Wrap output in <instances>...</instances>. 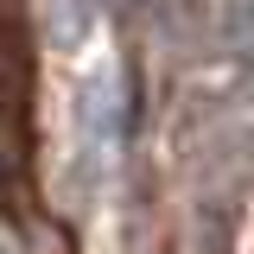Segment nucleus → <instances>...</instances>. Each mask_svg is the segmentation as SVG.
I'll return each mask as SVG.
<instances>
[{
	"instance_id": "1",
	"label": "nucleus",
	"mask_w": 254,
	"mask_h": 254,
	"mask_svg": "<svg viewBox=\"0 0 254 254\" xmlns=\"http://www.w3.org/2000/svg\"><path fill=\"white\" fill-rule=\"evenodd\" d=\"M45 26L58 45H76L89 32V0H45Z\"/></svg>"
}]
</instances>
